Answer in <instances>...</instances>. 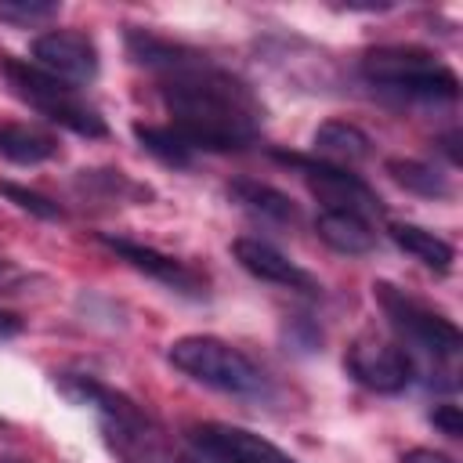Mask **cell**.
Listing matches in <instances>:
<instances>
[{"instance_id":"30bf717a","label":"cell","mask_w":463,"mask_h":463,"mask_svg":"<svg viewBox=\"0 0 463 463\" xmlns=\"http://www.w3.org/2000/svg\"><path fill=\"white\" fill-rule=\"evenodd\" d=\"M33 58L43 72L65 83H87L98 76V47L80 29H51L33 40Z\"/></svg>"},{"instance_id":"cb8c5ba5","label":"cell","mask_w":463,"mask_h":463,"mask_svg":"<svg viewBox=\"0 0 463 463\" xmlns=\"http://www.w3.org/2000/svg\"><path fill=\"white\" fill-rule=\"evenodd\" d=\"M25 329V322L14 315V311H4L0 307V340H11V336H18Z\"/></svg>"},{"instance_id":"e0dca14e","label":"cell","mask_w":463,"mask_h":463,"mask_svg":"<svg viewBox=\"0 0 463 463\" xmlns=\"http://www.w3.org/2000/svg\"><path fill=\"white\" fill-rule=\"evenodd\" d=\"M387 235L394 239L398 250H405L409 257H416L430 271H441L445 275L452 268V260H456V250L441 235H434L430 228H420V224H391Z\"/></svg>"},{"instance_id":"52a82bcc","label":"cell","mask_w":463,"mask_h":463,"mask_svg":"<svg viewBox=\"0 0 463 463\" xmlns=\"http://www.w3.org/2000/svg\"><path fill=\"white\" fill-rule=\"evenodd\" d=\"M279 163H289L300 170V177L307 181V188L315 192V199L322 203V210H351L362 217L383 213V199L347 166H333L322 159H304L297 152H275Z\"/></svg>"},{"instance_id":"3957f363","label":"cell","mask_w":463,"mask_h":463,"mask_svg":"<svg viewBox=\"0 0 463 463\" xmlns=\"http://www.w3.org/2000/svg\"><path fill=\"white\" fill-rule=\"evenodd\" d=\"M362 76L376 87L423 98V101H452L459 94V76L441 65L430 51L409 43H383L362 54Z\"/></svg>"},{"instance_id":"5b68a950","label":"cell","mask_w":463,"mask_h":463,"mask_svg":"<svg viewBox=\"0 0 463 463\" xmlns=\"http://www.w3.org/2000/svg\"><path fill=\"white\" fill-rule=\"evenodd\" d=\"M0 72L7 76V83L14 87V94L22 101H29L36 112H43L51 123H61V127H69L72 134H83V137H105L109 134V127L98 116V109H90L76 94L72 83L43 72L36 61H22V58L4 54L0 58Z\"/></svg>"},{"instance_id":"6da1fadb","label":"cell","mask_w":463,"mask_h":463,"mask_svg":"<svg viewBox=\"0 0 463 463\" xmlns=\"http://www.w3.org/2000/svg\"><path fill=\"white\" fill-rule=\"evenodd\" d=\"M159 98L170 112V127L206 152H232L257 141L264 105L228 69L213 65L199 51H184L170 69L159 72Z\"/></svg>"},{"instance_id":"8fae6325","label":"cell","mask_w":463,"mask_h":463,"mask_svg":"<svg viewBox=\"0 0 463 463\" xmlns=\"http://www.w3.org/2000/svg\"><path fill=\"white\" fill-rule=\"evenodd\" d=\"M232 257L239 260L242 271H250L260 282H271V286H282V289H297V293H307V297H315L322 289L311 271H304L297 260H289L282 250H275L264 239H253V235L235 239L232 242Z\"/></svg>"},{"instance_id":"4fadbf2b","label":"cell","mask_w":463,"mask_h":463,"mask_svg":"<svg viewBox=\"0 0 463 463\" xmlns=\"http://www.w3.org/2000/svg\"><path fill=\"white\" fill-rule=\"evenodd\" d=\"M311 148H315V156H322V163H333V166H351V163H362L373 156L369 134L347 119L318 123L311 134Z\"/></svg>"},{"instance_id":"7c38bea8","label":"cell","mask_w":463,"mask_h":463,"mask_svg":"<svg viewBox=\"0 0 463 463\" xmlns=\"http://www.w3.org/2000/svg\"><path fill=\"white\" fill-rule=\"evenodd\" d=\"M98 242L105 250H112L119 260H127L130 268L152 275L156 282H163V286H170L177 293H195V297L203 293V279L188 264H181L177 257H170V253H163L156 246H145V242H134V239H123V235H109V232H101Z\"/></svg>"},{"instance_id":"d6986e66","label":"cell","mask_w":463,"mask_h":463,"mask_svg":"<svg viewBox=\"0 0 463 463\" xmlns=\"http://www.w3.org/2000/svg\"><path fill=\"white\" fill-rule=\"evenodd\" d=\"M387 174H391L402 188H409V192H416V195H427V199H449V195H452V184H449L434 166H427V163H420V159H402V156H394V159H387Z\"/></svg>"},{"instance_id":"ba28073f","label":"cell","mask_w":463,"mask_h":463,"mask_svg":"<svg viewBox=\"0 0 463 463\" xmlns=\"http://www.w3.org/2000/svg\"><path fill=\"white\" fill-rule=\"evenodd\" d=\"M188 438L206 463H297L275 441L235 423H195Z\"/></svg>"},{"instance_id":"7a4b0ae2","label":"cell","mask_w":463,"mask_h":463,"mask_svg":"<svg viewBox=\"0 0 463 463\" xmlns=\"http://www.w3.org/2000/svg\"><path fill=\"white\" fill-rule=\"evenodd\" d=\"M54 383L80 405H90L98 416V430L105 449L119 463H177V449L166 427L123 391L101 383L87 373H58Z\"/></svg>"},{"instance_id":"603a6c76","label":"cell","mask_w":463,"mask_h":463,"mask_svg":"<svg viewBox=\"0 0 463 463\" xmlns=\"http://www.w3.org/2000/svg\"><path fill=\"white\" fill-rule=\"evenodd\" d=\"M402 463H456V459L438 449H409V452H402Z\"/></svg>"},{"instance_id":"9c48e42d","label":"cell","mask_w":463,"mask_h":463,"mask_svg":"<svg viewBox=\"0 0 463 463\" xmlns=\"http://www.w3.org/2000/svg\"><path fill=\"white\" fill-rule=\"evenodd\" d=\"M344 365L362 387L376 394H398L412 383V358L398 344L380 340V336H358L347 347Z\"/></svg>"},{"instance_id":"44dd1931","label":"cell","mask_w":463,"mask_h":463,"mask_svg":"<svg viewBox=\"0 0 463 463\" xmlns=\"http://www.w3.org/2000/svg\"><path fill=\"white\" fill-rule=\"evenodd\" d=\"M58 11V4H25V0H11V4H0V18H7V22H22V25H29V22H40V18H51Z\"/></svg>"},{"instance_id":"ac0fdd59","label":"cell","mask_w":463,"mask_h":463,"mask_svg":"<svg viewBox=\"0 0 463 463\" xmlns=\"http://www.w3.org/2000/svg\"><path fill=\"white\" fill-rule=\"evenodd\" d=\"M134 137L145 152H152L166 166H192L195 148L174 130V127H156V123H134Z\"/></svg>"},{"instance_id":"277c9868","label":"cell","mask_w":463,"mask_h":463,"mask_svg":"<svg viewBox=\"0 0 463 463\" xmlns=\"http://www.w3.org/2000/svg\"><path fill=\"white\" fill-rule=\"evenodd\" d=\"M166 358L174 369H181L195 383L224 391V394H260L264 391V373L253 365V358L221 336H206V333L177 336L166 347Z\"/></svg>"},{"instance_id":"8992f818","label":"cell","mask_w":463,"mask_h":463,"mask_svg":"<svg viewBox=\"0 0 463 463\" xmlns=\"http://www.w3.org/2000/svg\"><path fill=\"white\" fill-rule=\"evenodd\" d=\"M373 297L383 307V315L391 318V326L420 351L434 354V358H456L463 347V333L456 329L452 318H445L441 311L427 307L423 300L409 297L405 289L391 286V282H373Z\"/></svg>"},{"instance_id":"2e32d148","label":"cell","mask_w":463,"mask_h":463,"mask_svg":"<svg viewBox=\"0 0 463 463\" xmlns=\"http://www.w3.org/2000/svg\"><path fill=\"white\" fill-rule=\"evenodd\" d=\"M0 156L18 166H36L58 156V137L29 123H0Z\"/></svg>"},{"instance_id":"d4e9b609","label":"cell","mask_w":463,"mask_h":463,"mask_svg":"<svg viewBox=\"0 0 463 463\" xmlns=\"http://www.w3.org/2000/svg\"><path fill=\"white\" fill-rule=\"evenodd\" d=\"M456 145H459V134H445V137H441V148H445V152H449V159L459 166V163H463V156H459V148H456Z\"/></svg>"},{"instance_id":"484cf974","label":"cell","mask_w":463,"mask_h":463,"mask_svg":"<svg viewBox=\"0 0 463 463\" xmlns=\"http://www.w3.org/2000/svg\"><path fill=\"white\" fill-rule=\"evenodd\" d=\"M0 463H29V459H14V456H0Z\"/></svg>"},{"instance_id":"5bb4252c","label":"cell","mask_w":463,"mask_h":463,"mask_svg":"<svg viewBox=\"0 0 463 463\" xmlns=\"http://www.w3.org/2000/svg\"><path fill=\"white\" fill-rule=\"evenodd\" d=\"M315 232L329 250L347 253V257H362L376 246V232H373L369 217L351 213V210H318Z\"/></svg>"},{"instance_id":"7402d4cb","label":"cell","mask_w":463,"mask_h":463,"mask_svg":"<svg viewBox=\"0 0 463 463\" xmlns=\"http://www.w3.org/2000/svg\"><path fill=\"white\" fill-rule=\"evenodd\" d=\"M430 423H434L441 434H449V438H463V416H459V405H434Z\"/></svg>"},{"instance_id":"9a60e30c","label":"cell","mask_w":463,"mask_h":463,"mask_svg":"<svg viewBox=\"0 0 463 463\" xmlns=\"http://www.w3.org/2000/svg\"><path fill=\"white\" fill-rule=\"evenodd\" d=\"M228 195H232L242 210H250L253 217H260V221H271V224H297V221H300L297 203H293L286 192H279L275 184L239 177V181L228 184Z\"/></svg>"},{"instance_id":"ffe728a7","label":"cell","mask_w":463,"mask_h":463,"mask_svg":"<svg viewBox=\"0 0 463 463\" xmlns=\"http://www.w3.org/2000/svg\"><path fill=\"white\" fill-rule=\"evenodd\" d=\"M0 195H7L18 210H25V213H33V217H43V221H61V217H65V210H61L54 199H47V195H40V192H33V188H22V184H14V181H0Z\"/></svg>"}]
</instances>
